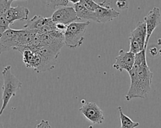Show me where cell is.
<instances>
[{
	"mask_svg": "<svg viewBox=\"0 0 161 128\" xmlns=\"http://www.w3.org/2000/svg\"><path fill=\"white\" fill-rule=\"evenodd\" d=\"M0 128H4V127H3V126L2 125V124L0 122Z\"/></svg>",
	"mask_w": 161,
	"mask_h": 128,
	"instance_id": "obj_27",
	"label": "cell"
},
{
	"mask_svg": "<svg viewBox=\"0 0 161 128\" xmlns=\"http://www.w3.org/2000/svg\"><path fill=\"white\" fill-rule=\"evenodd\" d=\"M68 1H69V2H70L74 4H76L79 2H80V0H68Z\"/></svg>",
	"mask_w": 161,
	"mask_h": 128,
	"instance_id": "obj_25",
	"label": "cell"
},
{
	"mask_svg": "<svg viewBox=\"0 0 161 128\" xmlns=\"http://www.w3.org/2000/svg\"><path fill=\"white\" fill-rule=\"evenodd\" d=\"M97 22L100 23H106L111 21L119 16V12L114 9L108 6H103L101 5L95 11Z\"/></svg>",
	"mask_w": 161,
	"mask_h": 128,
	"instance_id": "obj_14",
	"label": "cell"
},
{
	"mask_svg": "<svg viewBox=\"0 0 161 128\" xmlns=\"http://www.w3.org/2000/svg\"><path fill=\"white\" fill-rule=\"evenodd\" d=\"M149 52H150L151 55L154 56H156L157 54V53L158 52V50L157 49V48L156 47H152L150 48Z\"/></svg>",
	"mask_w": 161,
	"mask_h": 128,
	"instance_id": "obj_23",
	"label": "cell"
},
{
	"mask_svg": "<svg viewBox=\"0 0 161 128\" xmlns=\"http://www.w3.org/2000/svg\"><path fill=\"white\" fill-rule=\"evenodd\" d=\"M147 37L146 24L144 21H138L135 28L130 34V51L135 54L141 52L145 48Z\"/></svg>",
	"mask_w": 161,
	"mask_h": 128,
	"instance_id": "obj_4",
	"label": "cell"
},
{
	"mask_svg": "<svg viewBox=\"0 0 161 128\" xmlns=\"http://www.w3.org/2000/svg\"><path fill=\"white\" fill-rule=\"evenodd\" d=\"M80 2L88 10L94 12L101 4L96 3L94 0H80Z\"/></svg>",
	"mask_w": 161,
	"mask_h": 128,
	"instance_id": "obj_20",
	"label": "cell"
},
{
	"mask_svg": "<svg viewBox=\"0 0 161 128\" xmlns=\"http://www.w3.org/2000/svg\"><path fill=\"white\" fill-rule=\"evenodd\" d=\"M32 51H36L42 57V63L36 70V72L40 73L46 72L52 69L55 67L60 53L45 46H39Z\"/></svg>",
	"mask_w": 161,
	"mask_h": 128,
	"instance_id": "obj_5",
	"label": "cell"
},
{
	"mask_svg": "<svg viewBox=\"0 0 161 128\" xmlns=\"http://www.w3.org/2000/svg\"><path fill=\"white\" fill-rule=\"evenodd\" d=\"M3 83L2 86V106L0 109V116L7 107L12 97L15 96L16 92L21 87L22 83L12 73L11 66H6L2 71Z\"/></svg>",
	"mask_w": 161,
	"mask_h": 128,
	"instance_id": "obj_2",
	"label": "cell"
},
{
	"mask_svg": "<svg viewBox=\"0 0 161 128\" xmlns=\"http://www.w3.org/2000/svg\"><path fill=\"white\" fill-rule=\"evenodd\" d=\"M65 45L64 34L57 31H52L41 34L40 46L48 47L60 53L61 49Z\"/></svg>",
	"mask_w": 161,
	"mask_h": 128,
	"instance_id": "obj_6",
	"label": "cell"
},
{
	"mask_svg": "<svg viewBox=\"0 0 161 128\" xmlns=\"http://www.w3.org/2000/svg\"><path fill=\"white\" fill-rule=\"evenodd\" d=\"M44 4L51 9H55L60 6H66L68 4V0H42Z\"/></svg>",
	"mask_w": 161,
	"mask_h": 128,
	"instance_id": "obj_19",
	"label": "cell"
},
{
	"mask_svg": "<svg viewBox=\"0 0 161 128\" xmlns=\"http://www.w3.org/2000/svg\"><path fill=\"white\" fill-rule=\"evenodd\" d=\"M128 0H117L116 5L117 7L121 10H125L128 7Z\"/></svg>",
	"mask_w": 161,
	"mask_h": 128,
	"instance_id": "obj_21",
	"label": "cell"
},
{
	"mask_svg": "<svg viewBox=\"0 0 161 128\" xmlns=\"http://www.w3.org/2000/svg\"><path fill=\"white\" fill-rule=\"evenodd\" d=\"M36 128H52L48 121L42 120L41 122L36 126Z\"/></svg>",
	"mask_w": 161,
	"mask_h": 128,
	"instance_id": "obj_22",
	"label": "cell"
},
{
	"mask_svg": "<svg viewBox=\"0 0 161 128\" xmlns=\"http://www.w3.org/2000/svg\"><path fill=\"white\" fill-rule=\"evenodd\" d=\"M135 59V54L134 53L120 49L118 55L115 57V62L113 64V67L120 72L125 70L129 72L134 65Z\"/></svg>",
	"mask_w": 161,
	"mask_h": 128,
	"instance_id": "obj_10",
	"label": "cell"
},
{
	"mask_svg": "<svg viewBox=\"0 0 161 128\" xmlns=\"http://www.w3.org/2000/svg\"><path fill=\"white\" fill-rule=\"evenodd\" d=\"M30 11L28 8L17 6L10 7L6 14V19L9 24H14L16 21H26L28 18Z\"/></svg>",
	"mask_w": 161,
	"mask_h": 128,
	"instance_id": "obj_13",
	"label": "cell"
},
{
	"mask_svg": "<svg viewBox=\"0 0 161 128\" xmlns=\"http://www.w3.org/2000/svg\"><path fill=\"white\" fill-rule=\"evenodd\" d=\"M51 17L35 15L31 19H30L26 24L24 25L23 29L40 33L41 30L51 20Z\"/></svg>",
	"mask_w": 161,
	"mask_h": 128,
	"instance_id": "obj_15",
	"label": "cell"
},
{
	"mask_svg": "<svg viewBox=\"0 0 161 128\" xmlns=\"http://www.w3.org/2000/svg\"><path fill=\"white\" fill-rule=\"evenodd\" d=\"M118 109L119 113V118L121 121L120 128H135L139 126V122L133 121L128 116L123 113L121 106H118Z\"/></svg>",
	"mask_w": 161,
	"mask_h": 128,
	"instance_id": "obj_18",
	"label": "cell"
},
{
	"mask_svg": "<svg viewBox=\"0 0 161 128\" xmlns=\"http://www.w3.org/2000/svg\"><path fill=\"white\" fill-rule=\"evenodd\" d=\"M19 31L9 27L0 35V55L19 46Z\"/></svg>",
	"mask_w": 161,
	"mask_h": 128,
	"instance_id": "obj_7",
	"label": "cell"
},
{
	"mask_svg": "<svg viewBox=\"0 0 161 128\" xmlns=\"http://www.w3.org/2000/svg\"><path fill=\"white\" fill-rule=\"evenodd\" d=\"M157 44L160 46V49L158 50V53L161 56V38H158L157 39Z\"/></svg>",
	"mask_w": 161,
	"mask_h": 128,
	"instance_id": "obj_24",
	"label": "cell"
},
{
	"mask_svg": "<svg viewBox=\"0 0 161 128\" xmlns=\"http://www.w3.org/2000/svg\"><path fill=\"white\" fill-rule=\"evenodd\" d=\"M83 116L93 124H100L104 121V116L101 108L93 102H88L79 108Z\"/></svg>",
	"mask_w": 161,
	"mask_h": 128,
	"instance_id": "obj_8",
	"label": "cell"
},
{
	"mask_svg": "<svg viewBox=\"0 0 161 128\" xmlns=\"http://www.w3.org/2000/svg\"><path fill=\"white\" fill-rule=\"evenodd\" d=\"M14 50L18 51L23 56V61L26 67L33 68L36 72L42 63L40 54L35 51H32L26 47H17Z\"/></svg>",
	"mask_w": 161,
	"mask_h": 128,
	"instance_id": "obj_12",
	"label": "cell"
},
{
	"mask_svg": "<svg viewBox=\"0 0 161 128\" xmlns=\"http://www.w3.org/2000/svg\"><path fill=\"white\" fill-rule=\"evenodd\" d=\"M51 18L54 22L62 23L66 26L79 20L74 7L71 6L58 8L53 13Z\"/></svg>",
	"mask_w": 161,
	"mask_h": 128,
	"instance_id": "obj_9",
	"label": "cell"
},
{
	"mask_svg": "<svg viewBox=\"0 0 161 128\" xmlns=\"http://www.w3.org/2000/svg\"><path fill=\"white\" fill-rule=\"evenodd\" d=\"M146 50L135 54L134 65L128 72L130 86L125 96L127 101L133 98L146 99L151 90L153 73L147 63Z\"/></svg>",
	"mask_w": 161,
	"mask_h": 128,
	"instance_id": "obj_1",
	"label": "cell"
},
{
	"mask_svg": "<svg viewBox=\"0 0 161 128\" xmlns=\"http://www.w3.org/2000/svg\"><path fill=\"white\" fill-rule=\"evenodd\" d=\"M90 21L73 22L67 25L64 32L65 45L74 49L82 45L84 40V36Z\"/></svg>",
	"mask_w": 161,
	"mask_h": 128,
	"instance_id": "obj_3",
	"label": "cell"
},
{
	"mask_svg": "<svg viewBox=\"0 0 161 128\" xmlns=\"http://www.w3.org/2000/svg\"><path fill=\"white\" fill-rule=\"evenodd\" d=\"M143 19L146 24L147 29V37L145 46V48L147 49L149 39L153 32L161 22V15L160 9L157 7H153V9L148 12L146 16L144 17Z\"/></svg>",
	"mask_w": 161,
	"mask_h": 128,
	"instance_id": "obj_11",
	"label": "cell"
},
{
	"mask_svg": "<svg viewBox=\"0 0 161 128\" xmlns=\"http://www.w3.org/2000/svg\"><path fill=\"white\" fill-rule=\"evenodd\" d=\"M6 1H9V2H13V1H17V0H6Z\"/></svg>",
	"mask_w": 161,
	"mask_h": 128,
	"instance_id": "obj_26",
	"label": "cell"
},
{
	"mask_svg": "<svg viewBox=\"0 0 161 128\" xmlns=\"http://www.w3.org/2000/svg\"><path fill=\"white\" fill-rule=\"evenodd\" d=\"M11 3L6 0L0 1V35L9 28V23L6 19V14Z\"/></svg>",
	"mask_w": 161,
	"mask_h": 128,
	"instance_id": "obj_16",
	"label": "cell"
},
{
	"mask_svg": "<svg viewBox=\"0 0 161 128\" xmlns=\"http://www.w3.org/2000/svg\"><path fill=\"white\" fill-rule=\"evenodd\" d=\"M74 7L76 12V14L79 20L87 19L97 22L95 12L88 10L80 2L74 4Z\"/></svg>",
	"mask_w": 161,
	"mask_h": 128,
	"instance_id": "obj_17",
	"label": "cell"
}]
</instances>
